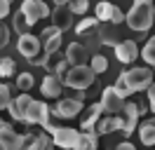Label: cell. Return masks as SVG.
Wrapping results in <instances>:
<instances>
[{
    "label": "cell",
    "instance_id": "cell-1",
    "mask_svg": "<svg viewBox=\"0 0 155 150\" xmlns=\"http://www.w3.org/2000/svg\"><path fill=\"white\" fill-rule=\"evenodd\" d=\"M125 21L129 24L132 31H139V33H146L148 28L155 24V7L150 2H134L132 9L127 12Z\"/></svg>",
    "mask_w": 155,
    "mask_h": 150
},
{
    "label": "cell",
    "instance_id": "cell-2",
    "mask_svg": "<svg viewBox=\"0 0 155 150\" xmlns=\"http://www.w3.org/2000/svg\"><path fill=\"white\" fill-rule=\"evenodd\" d=\"M97 80V75L89 70V66H71L66 70V75L61 77V84L73 87L75 92H85L87 87H92Z\"/></svg>",
    "mask_w": 155,
    "mask_h": 150
},
{
    "label": "cell",
    "instance_id": "cell-3",
    "mask_svg": "<svg viewBox=\"0 0 155 150\" xmlns=\"http://www.w3.org/2000/svg\"><path fill=\"white\" fill-rule=\"evenodd\" d=\"M125 82L129 87V92H146L153 84V70L150 68H132V70H122Z\"/></svg>",
    "mask_w": 155,
    "mask_h": 150
},
{
    "label": "cell",
    "instance_id": "cell-4",
    "mask_svg": "<svg viewBox=\"0 0 155 150\" xmlns=\"http://www.w3.org/2000/svg\"><path fill=\"white\" fill-rule=\"evenodd\" d=\"M45 129L52 134V136H49L52 145H59V148H64V150L75 148V141H78L75 129H71V127H54V124H45Z\"/></svg>",
    "mask_w": 155,
    "mask_h": 150
},
{
    "label": "cell",
    "instance_id": "cell-5",
    "mask_svg": "<svg viewBox=\"0 0 155 150\" xmlns=\"http://www.w3.org/2000/svg\"><path fill=\"white\" fill-rule=\"evenodd\" d=\"M94 19H97L99 24H113V26H120V21H125V14H122V9L113 5V2H97V7H94Z\"/></svg>",
    "mask_w": 155,
    "mask_h": 150
},
{
    "label": "cell",
    "instance_id": "cell-6",
    "mask_svg": "<svg viewBox=\"0 0 155 150\" xmlns=\"http://www.w3.org/2000/svg\"><path fill=\"white\" fill-rule=\"evenodd\" d=\"M19 12L24 14V19L28 21V26L38 24L40 19L49 17V7H47V2H42V0H24Z\"/></svg>",
    "mask_w": 155,
    "mask_h": 150
},
{
    "label": "cell",
    "instance_id": "cell-7",
    "mask_svg": "<svg viewBox=\"0 0 155 150\" xmlns=\"http://www.w3.org/2000/svg\"><path fill=\"white\" fill-rule=\"evenodd\" d=\"M24 122L26 124H40V127H45V124H49V106L45 101H31L28 110H26V115H24Z\"/></svg>",
    "mask_w": 155,
    "mask_h": 150
},
{
    "label": "cell",
    "instance_id": "cell-8",
    "mask_svg": "<svg viewBox=\"0 0 155 150\" xmlns=\"http://www.w3.org/2000/svg\"><path fill=\"white\" fill-rule=\"evenodd\" d=\"M136 122H139V108L134 101H125L122 112H120V131H125V136H129L136 129Z\"/></svg>",
    "mask_w": 155,
    "mask_h": 150
},
{
    "label": "cell",
    "instance_id": "cell-9",
    "mask_svg": "<svg viewBox=\"0 0 155 150\" xmlns=\"http://www.w3.org/2000/svg\"><path fill=\"white\" fill-rule=\"evenodd\" d=\"M42 66L47 68V75H57V77H64L66 70L71 68L66 61V56L61 54V52H54V54H45V61Z\"/></svg>",
    "mask_w": 155,
    "mask_h": 150
},
{
    "label": "cell",
    "instance_id": "cell-10",
    "mask_svg": "<svg viewBox=\"0 0 155 150\" xmlns=\"http://www.w3.org/2000/svg\"><path fill=\"white\" fill-rule=\"evenodd\" d=\"M99 103H101V108H104L106 115H120V112H122V106H125V99H120V96L113 92V87H106Z\"/></svg>",
    "mask_w": 155,
    "mask_h": 150
},
{
    "label": "cell",
    "instance_id": "cell-11",
    "mask_svg": "<svg viewBox=\"0 0 155 150\" xmlns=\"http://www.w3.org/2000/svg\"><path fill=\"white\" fill-rule=\"evenodd\" d=\"M17 49H19L21 56H26V59H35V56L40 54V49H42V45H40L38 35H31V33H26V35H19V42H17Z\"/></svg>",
    "mask_w": 155,
    "mask_h": 150
},
{
    "label": "cell",
    "instance_id": "cell-12",
    "mask_svg": "<svg viewBox=\"0 0 155 150\" xmlns=\"http://www.w3.org/2000/svg\"><path fill=\"white\" fill-rule=\"evenodd\" d=\"M49 112H54V115L64 117V120H71V117H75V115L82 112V103L75 101V99H59L57 106H54Z\"/></svg>",
    "mask_w": 155,
    "mask_h": 150
},
{
    "label": "cell",
    "instance_id": "cell-13",
    "mask_svg": "<svg viewBox=\"0 0 155 150\" xmlns=\"http://www.w3.org/2000/svg\"><path fill=\"white\" fill-rule=\"evenodd\" d=\"M21 136L14 131L12 124L0 120V150H19Z\"/></svg>",
    "mask_w": 155,
    "mask_h": 150
},
{
    "label": "cell",
    "instance_id": "cell-14",
    "mask_svg": "<svg viewBox=\"0 0 155 150\" xmlns=\"http://www.w3.org/2000/svg\"><path fill=\"white\" fill-rule=\"evenodd\" d=\"M49 17H52V26L57 28L59 33H64V31H68V28L73 26V14H71V9L66 7V5H57V7L49 12Z\"/></svg>",
    "mask_w": 155,
    "mask_h": 150
},
{
    "label": "cell",
    "instance_id": "cell-15",
    "mask_svg": "<svg viewBox=\"0 0 155 150\" xmlns=\"http://www.w3.org/2000/svg\"><path fill=\"white\" fill-rule=\"evenodd\" d=\"M113 49H115V59L120 64H132L136 56H139V47H136L134 40H122V42H117Z\"/></svg>",
    "mask_w": 155,
    "mask_h": 150
},
{
    "label": "cell",
    "instance_id": "cell-16",
    "mask_svg": "<svg viewBox=\"0 0 155 150\" xmlns=\"http://www.w3.org/2000/svg\"><path fill=\"white\" fill-rule=\"evenodd\" d=\"M64 56H66L68 66H87L85 61L89 59V52H87V47H85V45H80V42H71Z\"/></svg>",
    "mask_w": 155,
    "mask_h": 150
},
{
    "label": "cell",
    "instance_id": "cell-17",
    "mask_svg": "<svg viewBox=\"0 0 155 150\" xmlns=\"http://www.w3.org/2000/svg\"><path fill=\"white\" fill-rule=\"evenodd\" d=\"M31 101H33V99H31L28 94H21V96H12V101H10V106H7V110H10V115L14 117V120L24 122V115H26V110H28Z\"/></svg>",
    "mask_w": 155,
    "mask_h": 150
},
{
    "label": "cell",
    "instance_id": "cell-18",
    "mask_svg": "<svg viewBox=\"0 0 155 150\" xmlns=\"http://www.w3.org/2000/svg\"><path fill=\"white\" fill-rule=\"evenodd\" d=\"M104 117V108H101V103H94V106H89L87 110H85V115L80 117V127H82V131H94V127H97V122Z\"/></svg>",
    "mask_w": 155,
    "mask_h": 150
},
{
    "label": "cell",
    "instance_id": "cell-19",
    "mask_svg": "<svg viewBox=\"0 0 155 150\" xmlns=\"http://www.w3.org/2000/svg\"><path fill=\"white\" fill-rule=\"evenodd\" d=\"M97 33H99V42H101V45L115 47L117 42H122V40H125V38L120 35V26H113V24H104Z\"/></svg>",
    "mask_w": 155,
    "mask_h": 150
},
{
    "label": "cell",
    "instance_id": "cell-20",
    "mask_svg": "<svg viewBox=\"0 0 155 150\" xmlns=\"http://www.w3.org/2000/svg\"><path fill=\"white\" fill-rule=\"evenodd\" d=\"M61 89H64V84H61V77L57 75H47L42 84H40V94L45 96V99H57L61 96Z\"/></svg>",
    "mask_w": 155,
    "mask_h": 150
},
{
    "label": "cell",
    "instance_id": "cell-21",
    "mask_svg": "<svg viewBox=\"0 0 155 150\" xmlns=\"http://www.w3.org/2000/svg\"><path fill=\"white\" fill-rule=\"evenodd\" d=\"M99 148V136L94 131H78V141L73 150H97Z\"/></svg>",
    "mask_w": 155,
    "mask_h": 150
},
{
    "label": "cell",
    "instance_id": "cell-22",
    "mask_svg": "<svg viewBox=\"0 0 155 150\" xmlns=\"http://www.w3.org/2000/svg\"><path fill=\"white\" fill-rule=\"evenodd\" d=\"M120 129V115H106V117H101L97 122V127H94V134H110V131H117Z\"/></svg>",
    "mask_w": 155,
    "mask_h": 150
},
{
    "label": "cell",
    "instance_id": "cell-23",
    "mask_svg": "<svg viewBox=\"0 0 155 150\" xmlns=\"http://www.w3.org/2000/svg\"><path fill=\"white\" fill-rule=\"evenodd\" d=\"M139 136H141V143L143 145H155V117L146 120L139 129Z\"/></svg>",
    "mask_w": 155,
    "mask_h": 150
},
{
    "label": "cell",
    "instance_id": "cell-24",
    "mask_svg": "<svg viewBox=\"0 0 155 150\" xmlns=\"http://www.w3.org/2000/svg\"><path fill=\"white\" fill-rule=\"evenodd\" d=\"M97 28H99V21H97V19H94V17H85V19H82V21L75 26V33L82 38V35H87V33H94Z\"/></svg>",
    "mask_w": 155,
    "mask_h": 150
},
{
    "label": "cell",
    "instance_id": "cell-25",
    "mask_svg": "<svg viewBox=\"0 0 155 150\" xmlns=\"http://www.w3.org/2000/svg\"><path fill=\"white\" fill-rule=\"evenodd\" d=\"M106 68H108V59H106L104 54H94L92 59H89V70H92L94 75L104 73Z\"/></svg>",
    "mask_w": 155,
    "mask_h": 150
},
{
    "label": "cell",
    "instance_id": "cell-26",
    "mask_svg": "<svg viewBox=\"0 0 155 150\" xmlns=\"http://www.w3.org/2000/svg\"><path fill=\"white\" fill-rule=\"evenodd\" d=\"M141 59H143L146 64L155 66V38H148V40H146L143 49H141Z\"/></svg>",
    "mask_w": 155,
    "mask_h": 150
},
{
    "label": "cell",
    "instance_id": "cell-27",
    "mask_svg": "<svg viewBox=\"0 0 155 150\" xmlns=\"http://www.w3.org/2000/svg\"><path fill=\"white\" fill-rule=\"evenodd\" d=\"M14 73H17L14 59H10V56H2V59H0V77H14Z\"/></svg>",
    "mask_w": 155,
    "mask_h": 150
},
{
    "label": "cell",
    "instance_id": "cell-28",
    "mask_svg": "<svg viewBox=\"0 0 155 150\" xmlns=\"http://www.w3.org/2000/svg\"><path fill=\"white\" fill-rule=\"evenodd\" d=\"M113 92H115L120 99H125V101H127V96H132V92H129V87H127L125 75H122V73H120V77H117V82L113 84Z\"/></svg>",
    "mask_w": 155,
    "mask_h": 150
},
{
    "label": "cell",
    "instance_id": "cell-29",
    "mask_svg": "<svg viewBox=\"0 0 155 150\" xmlns=\"http://www.w3.org/2000/svg\"><path fill=\"white\" fill-rule=\"evenodd\" d=\"M33 84H35V80H33V75H31V73H19V77H17V87H19L24 94L28 92Z\"/></svg>",
    "mask_w": 155,
    "mask_h": 150
},
{
    "label": "cell",
    "instance_id": "cell-30",
    "mask_svg": "<svg viewBox=\"0 0 155 150\" xmlns=\"http://www.w3.org/2000/svg\"><path fill=\"white\" fill-rule=\"evenodd\" d=\"M28 21H26V19H24V14H21V12H17V14H14V31H17V33H19V35H26V33H28Z\"/></svg>",
    "mask_w": 155,
    "mask_h": 150
},
{
    "label": "cell",
    "instance_id": "cell-31",
    "mask_svg": "<svg viewBox=\"0 0 155 150\" xmlns=\"http://www.w3.org/2000/svg\"><path fill=\"white\" fill-rule=\"evenodd\" d=\"M71 9V14H85L89 7V0H71V5H66Z\"/></svg>",
    "mask_w": 155,
    "mask_h": 150
},
{
    "label": "cell",
    "instance_id": "cell-32",
    "mask_svg": "<svg viewBox=\"0 0 155 150\" xmlns=\"http://www.w3.org/2000/svg\"><path fill=\"white\" fill-rule=\"evenodd\" d=\"M54 145H52V141H49L47 134H38V139H35V143H33V148L31 150H52Z\"/></svg>",
    "mask_w": 155,
    "mask_h": 150
},
{
    "label": "cell",
    "instance_id": "cell-33",
    "mask_svg": "<svg viewBox=\"0 0 155 150\" xmlns=\"http://www.w3.org/2000/svg\"><path fill=\"white\" fill-rule=\"evenodd\" d=\"M42 47H45V54H54V52H59V47H61V35H54V38H49V40H45Z\"/></svg>",
    "mask_w": 155,
    "mask_h": 150
},
{
    "label": "cell",
    "instance_id": "cell-34",
    "mask_svg": "<svg viewBox=\"0 0 155 150\" xmlns=\"http://www.w3.org/2000/svg\"><path fill=\"white\" fill-rule=\"evenodd\" d=\"M10 101H12V92H10V87L0 82V110H5V108L10 106Z\"/></svg>",
    "mask_w": 155,
    "mask_h": 150
},
{
    "label": "cell",
    "instance_id": "cell-35",
    "mask_svg": "<svg viewBox=\"0 0 155 150\" xmlns=\"http://www.w3.org/2000/svg\"><path fill=\"white\" fill-rule=\"evenodd\" d=\"M35 139H38V134H24L21 136V143H19V150H31L33 148V143H35Z\"/></svg>",
    "mask_w": 155,
    "mask_h": 150
},
{
    "label": "cell",
    "instance_id": "cell-36",
    "mask_svg": "<svg viewBox=\"0 0 155 150\" xmlns=\"http://www.w3.org/2000/svg\"><path fill=\"white\" fill-rule=\"evenodd\" d=\"M54 35H61V33H59L54 26H47L45 31H42V33H40V38H38V40H40V45H42L45 40H49V38H54Z\"/></svg>",
    "mask_w": 155,
    "mask_h": 150
},
{
    "label": "cell",
    "instance_id": "cell-37",
    "mask_svg": "<svg viewBox=\"0 0 155 150\" xmlns=\"http://www.w3.org/2000/svg\"><path fill=\"white\" fill-rule=\"evenodd\" d=\"M7 40H10V28H7L2 21H0V47L7 45Z\"/></svg>",
    "mask_w": 155,
    "mask_h": 150
},
{
    "label": "cell",
    "instance_id": "cell-38",
    "mask_svg": "<svg viewBox=\"0 0 155 150\" xmlns=\"http://www.w3.org/2000/svg\"><path fill=\"white\" fill-rule=\"evenodd\" d=\"M146 92H148V108L155 112V80H153V84H150Z\"/></svg>",
    "mask_w": 155,
    "mask_h": 150
},
{
    "label": "cell",
    "instance_id": "cell-39",
    "mask_svg": "<svg viewBox=\"0 0 155 150\" xmlns=\"http://www.w3.org/2000/svg\"><path fill=\"white\" fill-rule=\"evenodd\" d=\"M10 14V2L7 0H0V19H5Z\"/></svg>",
    "mask_w": 155,
    "mask_h": 150
},
{
    "label": "cell",
    "instance_id": "cell-40",
    "mask_svg": "<svg viewBox=\"0 0 155 150\" xmlns=\"http://www.w3.org/2000/svg\"><path fill=\"white\" fill-rule=\"evenodd\" d=\"M42 61H45V54H38L35 59H31V64H33V66H42Z\"/></svg>",
    "mask_w": 155,
    "mask_h": 150
},
{
    "label": "cell",
    "instance_id": "cell-41",
    "mask_svg": "<svg viewBox=\"0 0 155 150\" xmlns=\"http://www.w3.org/2000/svg\"><path fill=\"white\" fill-rule=\"evenodd\" d=\"M115 150H136V148L132 145V143H127V141H125V143H120V145H117Z\"/></svg>",
    "mask_w": 155,
    "mask_h": 150
},
{
    "label": "cell",
    "instance_id": "cell-42",
    "mask_svg": "<svg viewBox=\"0 0 155 150\" xmlns=\"http://www.w3.org/2000/svg\"><path fill=\"white\" fill-rule=\"evenodd\" d=\"M85 96H87L85 92H75V101H80V103H82V101H85Z\"/></svg>",
    "mask_w": 155,
    "mask_h": 150
},
{
    "label": "cell",
    "instance_id": "cell-43",
    "mask_svg": "<svg viewBox=\"0 0 155 150\" xmlns=\"http://www.w3.org/2000/svg\"><path fill=\"white\" fill-rule=\"evenodd\" d=\"M52 2H57V5H66V2H71V0H52Z\"/></svg>",
    "mask_w": 155,
    "mask_h": 150
},
{
    "label": "cell",
    "instance_id": "cell-44",
    "mask_svg": "<svg viewBox=\"0 0 155 150\" xmlns=\"http://www.w3.org/2000/svg\"><path fill=\"white\" fill-rule=\"evenodd\" d=\"M134 2H150V5H153L155 0H134Z\"/></svg>",
    "mask_w": 155,
    "mask_h": 150
},
{
    "label": "cell",
    "instance_id": "cell-45",
    "mask_svg": "<svg viewBox=\"0 0 155 150\" xmlns=\"http://www.w3.org/2000/svg\"><path fill=\"white\" fill-rule=\"evenodd\" d=\"M7 2H12V0H7Z\"/></svg>",
    "mask_w": 155,
    "mask_h": 150
},
{
    "label": "cell",
    "instance_id": "cell-46",
    "mask_svg": "<svg viewBox=\"0 0 155 150\" xmlns=\"http://www.w3.org/2000/svg\"><path fill=\"white\" fill-rule=\"evenodd\" d=\"M153 7H155V5H153Z\"/></svg>",
    "mask_w": 155,
    "mask_h": 150
}]
</instances>
